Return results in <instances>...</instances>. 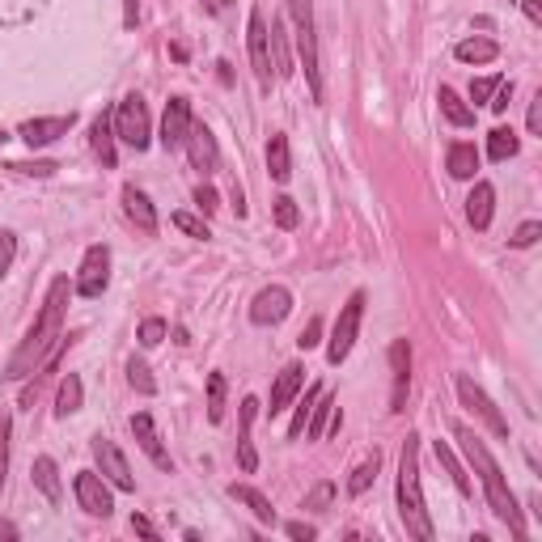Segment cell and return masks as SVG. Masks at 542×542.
I'll return each mask as SVG.
<instances>
[{
	"label": "cell",
	"instance_id": "cell-1",
	"mask_svg": "<svg viewBox=\"0 0 542 542\" xmlns=\"http://www.w3.org/2000/svg\"><path fill=\"white\" fill-rule=\"evenodd\" d=\"M68 297H72V284L68 276H56L47 288V301L39 318H34V327L26 331L22 348L13 352V360L5 365V377L9 382H22V377L39 373L47 360H60V348H64V314H68Z\"/></svg>",
	"mask_w": 542,
	"mask_h": 542
},
{
	"label": "cell",
	"instance_id": "cell-2",
	"mask_svg": "<svg viewBox=\"0 0 542 542\" xmlns=\"http://www.w3.org/2000/svg\"><path fill=\"white\" fill-rule=\"evenodd\" d=\"M454 437L462 441V454H466V462L475 466V475H479V483H483V492H487V504H492V513L504 521V526L513 530V538H526V521H521L517 496H513L509 479H504L500 462L492 458V449H487V441L479 437L475 428H466V424H454Z\"/></svg>",
	"mask_w": 542,
	"mask_h": 542
},
{
	"label": "cell",
	"instance_id": "cell-3",
	"mask_svg": "<svg viewBox=\"0 0 542 542\" xmlns=\"http://www.w3.org/2000/svg\"><path fill=\"white\" fill-rule=\"evenodd\" d=\"M399 517L411 538L432 542V517L424 504V487H420V437L407 432L403 454H399Z\"/></svg>",
	"mask_w": 542,
	"mask_h": 542
},
{
	"label": "cell",
	"instance_id": "cell-4",
	"mask_svg": "<svg viewBox=\"0 0 542 542\" xmlns=\"http://www.w3.org/2000/svg\"><path fill=\"white\" fill-rule=\"evenodd\" d=\"M288 13L297 22V56L310 81L314 102H322V68H318V34H314V0H288Z\"/></svg>",
	"mask_w": 542,
	"mask_h": 542
},
{
	"label": "cell",
	"instance_id": "cell-5",
	"mask_svg": "<svg viewBox=\"0 0 542 542\" xmlns=\"http://www.w3.org/2000/svg\"><path fill=\"white\" fill-rule=\"evenodd\" d=\"M115 140H123L128 149L144 153L153 140V123H149V106H144L140 94H128L115 106Z\"/></svg>",
	"mask_w": 542,
	"mask_h": 542
},
{
	"label": "cell",
	"instance_id": "cell-6",
	"mask_svg": "<svg viewBox=\"0 0 542 542\" xmlns=\"http://www.w3.org/2000/svg\"><path fill=\"white\" fill-rule=\"evenodd\" d=\"M360 318H365V293L356 288V293L348 297V305L339 310V318H335V331H331V343H327V360H331V365H343V360H348L352 343L360 335Z\"/></svg>",
	"mask_w": 542,
	"mask_h": 542
},
{
	"label": "cell",
	"instance_id": "cell-7",
	"mask_svg": "<svg viewBox=\"0 0 542 542\" xmlns=\"http://www.w3.org/2000/svg\"><path fill=\"white\" fill-rule=\"evenodd\" d=\"M106 284H111V246H89L85 250V259H81V271H77V280H72V293H81V297H102L106 293Z\"/></svg>",
	"mask_w": 542,
	"mask_h": 542
},
{
	"label": "cell",
	"instance_id": "cell-8",
	"mask_svg": "<svg viewBox=\"0 0 542 542\" xmlns=\"http://www.w3.org/2000/svg\"><path fill=\"white\" fill-rule=\"evenodd\" d=\"M454 386H458L462 407H466V411H475L479 420L487 424V432H492V437H509V420H504V411H500V407L483 394V386H475L466 373H458V377H454Z\"/></svg>",
	"mask_w": 542,
	"mask_h": 542
},
{
	"label": "cell",
	"instance_id": "cell-9",
	"mask_svg": "<svg viewBox=\"0 0 542 542\" xmlns=\"http://www.w3.org/2000/svg\"><path fill=\"white\" fill-rule=\"evenodd\" d=\"M89 449H94L98 475H102L106 483H111V487H119V492H136L132 466H128V458L119 454V445H115L111 437H94V441H89Z\"/></svg>",
	"mask_w": 542,
	"mask_h": 542
},
{
	"label": "cell",
	"instance_id": "cell-10",
	"mask_svg": "<svg viewBox=\"0 0 542 542\" xmlns=\"http://www.w3.org/2000/svg\"><path fill=\"white\" fill-rule=\"evenodd\" d=\"M246 47H250V64H255V81H259V89H271V34H267V17H263V9H250Z\"/></svg>",
	"mask_w": 542,
	"mask_h": 542
},
{
	"label": "cell",
	"instance_id": "cell-11",
	"mask_svg": "<svg viewBox=\"0 0 542 542\" xmlns=\"http://www.w3.org/2000/svg\"><path fill=\"white\" fill-rule=\"evenodd\" d=\"M72 492H77V504L89 517H111L115 513V496H111V483H106L98 471H81L72 479Z\"/></svg>",
	"mask_w": 542,
	"mask_h": 542
},
{
	"label": "cell",
	"instance_id": "cell-12",
	"mask_svg": "<svg viewBox=\"0 0 542 542\" xmlns=\"http://www.w3.org/2000/svg\"><path fill=\"white\" fill-rule=\"evenodd\" d=\"M293 314V293L284 284H267L263 293L250 301V322L255 327H280V322Z\"/></svg>",
	"mask_w": 542,
	"mask_h": 542
},
{
	"label": "cell",
	"instance_id": "cell-13",
	"mask_svg": "<svg viewBox=\"0 0 542 542\" xmlns=\"http://www.w3.org/2000/svg\"><path fill=\"white\" fill-rule=\"evenodd\" d=\"M191 123H195L191 102H187V98H170V102H166V115H161V149H166V153L183 149Z\"/></svg>",
	"mask_w": 542,
	"mask_h": 542
},
{
	"label": "cell",
	"instance_id": "cell-14",
	"mask_svg": "<svg viewBox=\"0 0 542 542\" xmlns=\"http://www.w3.org/2000/svg\"><path fill=\"white\" fill-rule=\"evenodd\" d=\"M183 149H187V157H191V166L200 170L204 178L221 170V153H216V136L204 128V123H191V132H187V144H183Z\"/></svg>",
	"mask_w": 542,
	"mask_h": 542
},
{
	"label": "cell",
	"instance_id": "cell-15",
	"mask_svg": "<svg viewBox=\"0 0 542 542\" xmlns=\"http://www.w3.org/2000/svg\"><path fill=\"white\" fill-rule=\"evenodd\" d=\"M72 119L77 115H51V119H26L22 128H17V136H22L30 149H47V144H56L60 136H68L72 132Z\"/></svg>",
	"mask_w": 542,
	"mask_h": 542
},
{
	"label": "cell",
	"instance_id": "cell-16",
	"mask_svg": "<svg viewBox=\"0 0 542 542\" xmlns=\"http://www.w3.org/2000/svg\"><path fill=\"white\" fill-rule=\"evenodd\" d=\"M390 377H394L390 411H407V386H411V343L407 339L390 343Z\"/></svg>",
	"mask_w": 542,
	"mask_h": 542
},
{
	"label": "cell",
	"instance_id": "cell-17",
	"mask_svg": "<svg viewBox=\"0 0 542 542\" xmlns=\"http://www.w3.org/2000/svg\"><path fill=\"white\" fill-rule=\"evenodd\" d=\"M132 437H136V445L144 449V454L153 458V466H161V471H170V454H166V445H161V432H157V424H153V415L149 411H140V415H132Z\"/></svg>",
	"mask_w": 542,
	"mask_h": 542
},
{
	"label": "cell",
	"instance_id": "cell-18",
	"mask_svg": "<svg viewBox=\"0 0 542 542\" xmlns=\"http://www.w3.org/2000/svg\"><path fill=\"white\" fill-rule=\"evenodd\" d=\"M301 386H305V369H301V365H284V369L276 373V382H271V403H267V411L280 415L288 403L297 399Z\"/></svg>",
	"mask_w": 542,
	"mask_h": 542
},
{
	"label": "cell",
	"instance_id": "cell-19",
	"mask_svg": "<svg viewBox=\"0 0 542 542\" xmlns=\"http://www.w3.org/2000/svg\"><path fill=\"white\" fill-rule=\"evenodd\" d=\"M89 149H94V157L106 170L115 166V111H102L94 119V128H89Z\"/></svg>",
	"mask_w": 542,
	"mask_h": 542
},
{
	"label": "cell",
	"instance_id": "cell-20",
	"mask_svg": "<svg viewBox=\"0 0 542 542\" xmlns=\"http://www.w3.org/2000/svg\"><path fill=\"white\" fill-rule=\"evenodd\" d=\"M123 212H128V221L140 229V233H157V212L149 204V195H144L140 187H123Z\"/></svg>",
	"mask_w": 542,
	"mask_h": 542
},
{
	"label": "cell",
	"instance_id": "cell-21",
	"mask_svg": "<svg viewBox=\"0 0 542 542\" xmlns=\"http://www.w3.org/2000/svg\"><path fill=\"white\" fill-rule=\"evenodd\" d=\"M242 424H238V466L250 475L259 466V454H255V441H250V424H255V415H259V403L255 399H242Z\"/></svg>",
	"mask_w": 542,
	"mask_h": 542
},
{
	"label": "cell",
	"instance_id": "cell-22",
	"mask_svg": "<svg viewBox=\"0 0 542 542\" xmlns=\"http://www.w3.org/2000/svg\"><path fill=\"white\" fill-rule=\"evenodd\" d=\"M327 424L339 432V424H343V411L335 407L331 394H318V403H314V411H310V420H305V437L318 441L322 432H327Z\"/></svg>",
	"mask_w": 542,
	"mask_h": 542
},
{
	"label": "cell",
	"instance_id": "cell-23",
	"mask_svg": "<svg viewBox=\"0 0 542 542\" xmlns=\"http://www.w3.org/2000/svg\"><path fill=\"white\" fill-rule=\"evenodd\" d=\"M492 212H496V187L492 183H475L471 200H466V221L475 229H487L492 225Z\"/></svg>",
	"mask_w": 542,
	"mask_h": 542
},
{
	"label": "cell",
	"instance_id": "cell-24",
	"mask_svg": "<svg viewBox=\"0 0 542 542\" xmlns=\"http://www.w3.org/2000/svg\"><path fill=\"white\" fill-rule=\"evenodd\" d=\"M229 496L238 500V504H246V509L263 521V526H271V521H276V509H271V500L259 492V487H250V483H233V487H229Z\"/></svg>",
	"mask_w": 542,
	"mask_h": 542
},
{
	"label": "cell",
	"instance_id": "cell-25",
	"mask_svg": "<svg viewBox=\"0 0 542 542\" xmlns=\"http://www.w3.org/2000/svg\"><path fill=\"white\" fill-rule=\"evenodd\" d=\"M445 166H449V174H454V178H475V170H479V149H475V144H466V140L449 144Z\"/></svg>",
	"mask_w": 542,
	"mask_h": 542
},
{
	"label": "cell",
	"instance_id": "cell-26",
	"mask_svg": "<svg viewBox=\"0 0 542 542\" xmlns=\"http://www.w3.org/2000/svg\"><path fill=\"white\" fill-rule=\"evenodd\" d=\"M437 98H441V115L454 123V128H475V106H466L449 85H441V94H437Z\"/></svg>",
	"mask_w": 542,
	"mask_h": 542
},
{
	"label": "cell",
	"instance_id": "cell-27",
	"mask_svg": "<svg viewBox=\"0 0 542 542\" xmlns=\"http://www.w3.org/2000/svg\"><path fill=\"white\" fill-rule=\"evenodd\" d=\"M267 170L276 183H288V174H293V157H288V136H271L267 140Z\"/></svg>",
	"mask_w": 542,
	"mask_h": 542
},
{
	"label": "cell",
	"instance_id": "cell-28",
	"mask_svg": "<svg viewBox=\"0 0 542 542\" xmlns=\"http://www.w3.org/2000/svg\"><path fill=\"white\" fill-rule=\"evenodd\" d=\"M271 68H276V77H293V60H288V43H284V17H271Z\"/></svg>",
	"mask_w": 542,
	"mask_h": 542
},
{
	"label": "cell",
	"instance_id": "cell-29",
	"mask_svg": "<svg viewBox=\"0 0 542 542\" xmlns=\"http://www.w3.org/2000/svg\"><path fill=\"white\" fill-rule=\"evenodd\" d=\"M432 454H437V462L445 466V475H449V479H454V487H458V492H462V496H471V492H475V487H471V475H466V471H462V462L454 458V449H449L445 441H437V445H432Z\"/></svg>",
	"mask_w": 542,
	"mask_h": 542
},
{
	"label": "cell",
	"instance_id": "cell-30",
	"mask_svg": "<svg viewBox=\"0 0 542 542\" xmlns=\"http://www.w3.org/2000/svg\"><path fill=\"white\" fill-rule=\"evenodd\" d=\"M34 487L51 500V504H60V471H56V462L51 458H34Z\"/></svg>",
	"mask_w": 542,
	"mask_h": 542
},
{
	"label": "cell",
	"instance_id": "cell-31",
	"mask_svg": "<svg viewBox=\"0 0 542 542\" xmlns=\"http://www.w3.org/2000/svg\"><path fill=\"white\" fill-rule=\"evenodd\" d=\"M454 56H458L462 64H492V60L500 56V47H496L492 39H462V43L454 47Z\"/></svg>",
	"mask_w": 542,
	"mask_h": 542
},
{
	"label": "cell",
	"instance_id": "cell-32",
	"mask_svg": "<svg viewBox=\"0 0 542 542\" xmlns=\"http://www.w3.org/2000/svg\"><path fill=\"white\" fill-rule=\"evenodd\" d=\"M377 471H382V454H377V449H373V454L360 458V466L352 471V479H348V492H352V496H365L369 487H373V479H377Z\"/></svg>",
	"mask_w": 542,
	"mask_h": 542
},
{
	"label": "cell",
	"instance_id": "cell-33",
	"mask_svg": "<svg viewBox=\"0 0 542 542\" xmlns=\"http://www.w3.org/2000/svg\"><path fill=\"white\" fill-rule=\"evenodd\" d=\"M81 399H85L81 377L68 373L64 382H60V390H56V415H60V420H64V415H72V411H81Z\"/></svg>",
	"mask_w": 542,
	"mask_h": 542
},
{
	"label": "cell",
	"instance_id": "cell-34",
	"mask_svg": "<svg viewBox=\"0 0 542 542\" xmlns=\"http://www.w3.org/2000/svg\"><path fill=\"white\" fill-rule=\"evenodd\" d=\"M517 149H521V140H517L513 128H496L492 136H487V157L492 161H509V157H517Z\"/></svg>",
	"mask_w": 542,
	"mask_h": 542
},
{
	"label": "cell",
	"instance_id": "cell-35",
	"mask_svg": "<svg viewBox=\"0 0 542 542\" xmlns=\"http://www.w3.org/2000/svg\"><path fill=\"white\" fill-rule=\"evenodd\" d=\"M128 382H132V390L136 394H144V399H149V394H157V382H153V369L144 365L140 356H132L128 360Z\"/></svg>",
	"mask_w": 542,
	"mask_h": 542
},
{
	"label": "cell",
	"instance_id": "cell-36",
	"mask_svg": "<svg viewBox=\"0 0 542 542\" xmlns=\"http://www.w3.org/2000/svg\"><path fill=\"white\" fill-rule=\"evenodd\" d=\"M221 415H225V373H212L208 377V420L221 424Z\"/></svg>",
	"mask_w": 542,
	"mask_h": 542
},
{
	"label": "cell",
	"instance_id": "cell-37",
	"mask_svg": "<svg viewBox=\"0 0 542 542\" xmlns=\"http://www.w3.org/2000/svg\"><path fill=\"white\" fill-rule=\"evenodd\" d=\"M318 394H322V386H310V390H305V399L297 403V415H293V424H288V437H301V432H305V420H310V411H314V403H318Z\"/></svg>",
	"mask_w": 542,
	"mask_h": 542
},
{
	"label": "cell",
	"instance_id": "cell-38",
	"mask_svg": "<svg viewBox=\"0 0 542 542\" xmlns=\"http://www.w3.org/2000/svg\"><path fill=\"white\" fill-rule=\"evenodd\" d=\"M166 318H144L140 322V331H136V339H140V348H157L161 339H166Z\"/></svg>",
	"mask_w": 542,
	"mask_h": 542
},
{
	"label": "cell",
	"instance_id": "cell-39",
	"mask_svg": "<svg viewBox=\"0 0 542 542\" xmlns=\"http://www.w3.org/2000/svg\"><path fill=\"white\" fill-rule=\"evenodd\" d=\"M331 500H335V483H331V479H322V483H314V492L305 496V509L322 513V509H331Z\"/></svg>",
	"mask_w": 542,
	"mask_h": 542
},
{
	"label": "cell",
	"instance_id": "cell-40",
	"mask_svg": "<svg viewBox=\"0 0 542 542\" xmlns=\"http://www.w3.org/2000/svg\"><path fill=\"white\" fill-rule=\"evenodd\" d=\"M174 225L183 229L187 238H200V242H204V238H212V233H208V225L200 221V216H191V212H174Z\"/></svg>",
	"mask_w": 542,
	"mask_h": 542
},
{
	"label": "cell",
	"instance_id": "cell-41",
	"mask_svg": "<svg viewBox=\"0 0 542 542\" xmlns=\"http://www.w3.org/2000/svg\"><path fill=\"white\" fill-rule=\"evenodd\" d=\"M9 170H17V174H26V178H51V174H56L60 166H56V161H13V166Z\"/></svg>",
	"mask_w": 542,
	"mask_h": 542
},
{
	"label": "cell",
	"instance_id": "cell-42",
	"mask_svg": "<svg viewBox=\"0 0 542 542\" xmlns=\"http://www.w3.org/2000/svg\"><path fill=\"white\" fill-rule=\"evenodd\" d=\"M297 221H301L297 200H288V195H280V200H276V225H280V229H297Z\"/></svg>",
	"mask_w": 542,
	"mask_h": 542
},
{
	"label": "cell",
	"instance_id": "cell-43",
	"mask_svg": "<svg viewBox=\"0 0 542 542\" xmlns=\"http://www.w3.org/2000/svg\"><path fill=\"white\" fill-rule=\"evenodd\" d=\"M13 259H17V238L9 229H0V280L9 276V267H13Z\"/></svg>",
	"mask_w": 542,
	"mask_h": 542
},
{
	"label": "cell",
	"instance_id": "cell-44",
	"mask_svg": "<svg viewBox=\"0 0 542 542\" xmlns=\"http://www.w3.org/2000/svg\"><path fill=\"white\" fill-rule=\"evenodd\" d=\"M318 343H322V318H310V322L301 327V335H297V348L310 352V348H318Z\"/></svg>",
	"mask_w": 542,
	"mask_h": 542
},
{
	"label": "cell",
	"instance_id": "cell-45",
	"mask_svg": "<svg viewBox=\"0 0 542 542\" xmlns=\"http://www.w3.org/2000/svg\"><path fill=\"white\" fill-rule=\"evenodd\" d=\"M500 81H504V77H479V81H471V102H492V94L500 89Z\"/></svg>",
	"mask_w": 542,
	"mask_h": 542
},
{
	"label": "cell",
	"instance_id": "cell-46",
	"mask_svg": "<svg viewBox=\"0 0 542 542\" xmlns=\"http://www.w3.org/2000/svg\"><path fill=\"white\" fill-rule=\"evenodd\" d=\"M538 233H542V225H538V221H526V225H521V229L513 233L509 242H513L517 250H526V246H534V242H538Z\"/></svg>",
	"mask_w": 542,
	"mask_h": 542
},
{
	"label": "cell",
	"instance_id": "cell-47",
	"mask_svg": "<svg viewBox=\"0 0 542 542\" xmlns=\"http://www.w3.org/2000/svg\"><path fill=\"white\" fill-rule=\"evenodd\" d=\"M5 466H9V415H0V487H5Z\"/></svg>",
	"mask_w": 542,
	"mask_h": 542
},
{
	"label": "cell",
	"instance_id": "cell-48",
	"mask_svg": "<svg viewBox=\"0 0 542 542\" xmlns=\"http://www.w3.org/2000/svg\"><path fill=\"white\" fill-rule=\"evenodd\" d=\"M509 98H513V81H500V89L492 94V102H487V106H492L496 115H504V111H509Z\"/></svg>",
	"mask_w": 542,
	"mask_h": 542
},
{
	"label": "cell",
	"instance_id": "cell-49",
	"mask_svg": "<svg viewBox=\"0 0 542 542\" xmlns=\"http://www.w3.org/2000/svg\"><path fill=\"white\" fill-rule=\"evenodd\" d=\"M195 204H200L204 216H212L216 208H221V200H216V191H212V187H195Z\"/></svg>",
	"mask_w": 542,
	"mask_h": 542
},
{
	"label": "cell",
	"instance_id": "cell-50",
	"mask_svg": "<svg viewBox=\"0 0 542 542\" xmlns=\"http://www.w3.org/2000/svg\"><path fill=\"white\" fill-rule=\"evenodd\" d=\"M284 534H288V538H297V542H310V538H318V530L310 526V521H288Z\"/></svg>",
	"mask_w": 542,
	"mask_h": 542
},
{
	"label": "cell",
	"instance_id": "cell-51",
	"mask_svg": "<svg viewBox=\"0 0 542 542\" xmlns=\"http://www.w3.org/2000/svg\"><path fill=\"white\" fill-rule=\"evenodd\" d=\"M526 128L538 136L542 132V94H534V102H530V115H526Z\"/></svg>",
	"mask_w": 542,
	"mask_h": 542
},
{
	"label": "cell",
	"instance_id": "cell-52",
	"mask_svg": "<svg viewBox=\"0 0 542 542\" xmlns=\"http://www.w3.org/2000/svg\"><path fill=\"white\" fill-rule=\"evenodd\" d=\"M140 22V0H123V30H136Z\"/></svg>",
	"mask_w": 542,
	"mask_h": 542
},
{
	"label": "cell",
	"instance_id": "cell-53",
	"mask_svg": "<svg viewBox=\"0 0 542 542\" xmlns=\"http://www.w3.org/2000/svg\"><path fill=\"white\" fill-rule=\"evenodd\" d=\"M132 530H136V534H144V538H161V534H157V526H153V521H149V517H140V513L132 517Z\"/></svg>",
	"mask_w": 542,
	"mask_h": 542
},
{
	"label": "cell",
	"instance_id": "cell-54",
	"mask_svg": "<svg viewBox=\"0 0 542 542\" xmlns=\"http://www.w3.org/2000/svg\"><path fill=\"white\" fill-rule=\"evenodd\" d=\"M521 9H526V17L534 26H542V5H538V0H521Z\"/></svg>",
	"mask_w": 542,
	"mask_h": 542
},
{
	"label": "cell",
	"instance_id": "cell-55",
	"mask_svg": "<svg viewBox=\"0 0 542 542\" xmlns=\"http://www.w3.org/2000/svg\"><path fill=\"white\" fill-rule=\"evenodd\" d=\"M233 0H204V13H225Z\"/></svg>",
	"mask_w": 542,
	"mask_h": 542
},
{
	"label": "cell",
	"instance_id": "cell-56",
	"mask_svg": "<svg viewBox=\"0 0 542 542\" xmlns=\"http://www.w3.org/2000/svg\"><path fill=\"white\" fill-rule=\"evenodd\" d=\"M0 538H17V530L13 526H0Z\"/></svg>",
	"mask_w": 542,
	"mask_h": 542
},
{
	"label": "cell",
	"instance_id": "cell-57",
	"mask_svg": "<svg viewBox=\"0 0 542 542\" xmlns=\"http://www.w3.org/2000/svg\"><path fill=\"white\" fill-rule=\"evenodd\" d=\"M5 144H9V132H0V149H5Z\"/></svg>",
	"mask_w": 542,
	"mask_h": 542
}]
</instances>
